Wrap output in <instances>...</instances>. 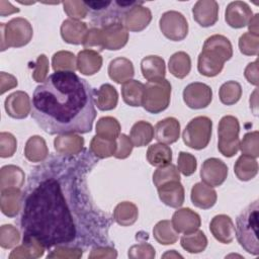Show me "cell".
<instances>
[{
	"label": "cell",
	"mask_w": 259,
	"mask_h": 259,
	"mask_svg": "<svg viewBox=\"0 0 259 259\" xmlns=\"http://www.w3.org/2000/svg\"><path fill=\"white\" fill-rule=\"evenodd\" d=\"M92 158L57 156L30 172L23 193L22 239H34L45 249L106 244V219L98 218L86 191L84 173Z\"/></svg>",
	"instance_id": "cell-1"
},
{
	"label": "cell",
	"mask_w": 259,
	"mask_h": 259,
	"mask_svg": "<svg viewBox=\"0 0 259 259\" xmlns=\"http://www.w3.org/2000/svg\"><path fill=\"white\" fill-rule=\"evenodd\" d=\"M139 210L135 203L131 201L119 202L113 210V220L122 227H128L136 223Z\"/></svg>",
	"instance_id": "cell-36"
},
{
	"label": "cell",
	"mask_w": 259,
	"mask_h": 259,
	"mask_svg": "<svg viewBox=\"0 0 259 259\" xmlns=\"http://www.w3.org/2000/svg\"><path fill=\"white\" fill-rule=\"evenodd\" d=\"M45 247L34 239H22V245L17 246L10 253L9 259L39 258L44 255Z\"/></svg>",
	"instance_id": "cell-34"
},
{
	"label": "cell",
	"mask_w": 259,
	"mask_h": 259,
	"mask_svg": "<svg viewBox=\"0 0 259 259\" xmlns=\"http://www.w3.org/2000/svg\"><path fill=\"white\" fill-rule=\"evenodd\" d=\"M244 75L250 84L254 86H258V61L257 60L247 65L244 71Z\"/></svg>",
	"instance_id": "cell-58"
},
{
	"label": "cell",
	"mask_w": 259,
	"mask_h": 259,
	"mask_svg": "<svg viewBox=\"0 0 259 259\" xmlns=\"http://www.w3.org/2000/svg\"><path fill=\"white\" fill-rule=\"evenodd\" d=\"M24 178L25 174L20 167L15 165L3 166L0 170V189L21 188L24 184Z\"/></svg>",
	"instance_id": "cell-32"
},
{
	"label": "cell",
	"mask_w": 259,
	"mask_h": 259,
	"mask_svg": "<svg viewBox=\"0 0 259 259\" xmlns=\"http://www.w3.org/2000/svg\"><path fill=\"white\" fill-rule=\"evenodd\" d=\"M94 99L96 106L100 110H112L117 105L118 94L112 85L105 83L102 84L98 90L94 91Z\"/></svg>",
	"instance_id": "cell-30"
},
{
	"label": "cell",
	"mask_w": 259,
	"mask_h": 259,
	"mask_svg": "<svg viewBox=\"0 0 259 259\" xmlns=\"http://www.w3.org/2000/svg\"><path fill=\"white\" fill-rule=\"evenodd\" d=\"M49 73V60L46 55L41 54L37 57L32 72V78L37 83H42L46 81Z\"/></svg>",
	"instance_id": "cell-55"
},
{
	"label": "cell",
	"mask_w": 259,
	"mask_h": 259,
	"mask_svg": "<svg viewBox=\"0 0 259 259\" xmlns=\"http://www.w3.org/2000/svg\"><path fill=\"white\" fill-rule=\"evenodd\" d=\"M23 193L20 188L10 187L1 190V211L9 218H14L22 208Z\"/></svg>",
	"instance_id": "cell-23"
},
{
	"label": "cell",
	"mask_w": 259,
	"mask_h": 259,
	"mask_svg": "<svg viewBox=\"0 0 259 259\" xmlns=\"http://www.w3.org/2000/svg\"><path fill=\"white\" fill-rule=\"evenodd\" d=\"M145 85L138 80H128L121 85V97L130 106L139 107L143 104Z\"/></svg>",
	"instance_id": "cell-31"
},
{
	"label": "cell",
	"mask_w": 259,
	"mask_h": 259,
	"mask_svg": "<svg viewBox=\"0 0 259 259\" xmlns=\"http://www.w3.org/2000/svg\"><path fill=\"white\" fill-rule=\"evenodd\" d=\"M31 117L49 135L87 134L96 117L93 90L72 71H57L36 86Z\"/></svg>",
	"instance_id": "cell-2"
},
{
	"label": "cell",
	"mask_w": 259,
	"mask_h": 259,
	"mask_svg": "<svg viewBox=\"0 0 259 259\" xmlns=\"http://www.w3.org/2000/svg\"><path fill=\"white\" fill-rule=\"evenodd\" d=\"M196 167V158L192 154L186 152L179 153L177 160V168L179 172H181L184 176H190L195 172Z\"/></svg>",
	"instance_id": "cell-50"
},
{
	"label": "cell",
	"mask_w": 259,
	"mask_h": 259,
	"mask_svg": "<svg viewBox=\"0 0 259 259\" xmlns=\"http://www.w3.org/2000/svg\"><path fill=\"white\" fill-rule=\"evenodd\" d=\"M242 155L257 158L259 156V132H249L244 135L243 140L240 142Z\"/></svg>",
	"instance_id": "cell-46"
},
{
	"label": "cell",
	"mask_w": 259,
	"mask_h": 259,
	"mask_svg": "<svg viewBox=\"0 0 259 259\" xmlns=\"http://www.w3.org/2000/svg\"><path fill=\"white\" fill-rule=\"evenodd\" d=\"M259 201L255 200L246 206L236 220V236L239 244L249 254H259L258 213Z\"/></svg>",
	"instance_id": "cell-4"
},
{
	"label": "cell",
	"mask_w": 259,
	"mask_h": 259,
	"mask_svg": "<svg viewBox=\"0 0 259 259\" xmlns=\"http://www.w3.org/2000/svg\"><path fill=\"white\" fill-rule=\"evenodd\" d=\"M1 28V51L8 48H20L27 45L33 34L29 21L22 17H16L7 23H0Z\"/></svg>",
	"instance_id": "cell-6"
},
{
	"label": "cell",
	"mask_w": 259,
	"mask_h": 259,
	"mask_svg": "<svg viewBox=\"0 0 259 259\" xmlns=\"http://www.w3.org/2000/svg\"><path fill=\"white\" fill-rule=\"evenodd\" d=\"M87 31H88V27L85 22L71 19V18L64 20L61 25L62 38L66 42L71 45L82 44Z\"/></svg>",
	"instance_id": "cell-28"
},
{
	"label": "cell",
	"mask_w": 259,
	"mask_h": 259,
	"mask_svg": "<svg viewBox=\"0 0 259 259\" xmlns=\"http://www.w3.org/2000/svg\"><path fill=\"white\" fill-rule=\"evenodd\" d=\"M192 14L200 26H212L219 19V4L214 0H199L193 5Z\"/></svg>",
	"instance_id": "cell-16"
},
{
	"label": "cell",
	"mask_w": 259,
	"mask_h": 259,
	"mask_svg": "<svg viewBox=\"0 0 259 259\" xmlns=\"http://www.w3.org/2000/svg\"><path fill=\"white\" fill-rule=\"evenodd\" d=\"M163 257H164V258H167V257H170V258H172V257H175V258L180 257V258H182V255H180L179 253H177L175 250H170V251H168L167 253H165V254L163 255Z\"/></svg>",
	"instance_id": "cell-62"
},
{
	"label": "cell",
	"mask_w": 259,
	"mask_h": 259,
	"mask_svg": "<svg viewBox=\"0 0 259 259\" xmlns=\"http://www.w3.org/2000/svg\"><path fill=\"white\" fill-rule=\"evenodd\" d=\"M228 176L227 165L218 158L206 159L201 166L200 178L202 182L210 187L222 185Z\"/></svg>",
	"instance_id": "cell-12"
},
{
	"label": "cell",
	"mask_w": 259,
	"mask_h": 259,
	"mask_svg": "<svg viewBox=\"0 0 259 259\" xmlns=\"http://www.w3.org/2000/svg\"><path fill=\"white\" fill-rule=\"evenodd\" d=\"M158 195L160 200L174 208L180 207L184 203L185 199V193H184V187L178 180H172L169 182H166L159 186L158 188Z\"/></svg>",
	"instance_id": "cell-18"
},
{
	"label": "cell",
	"mask_w": 259,
	"mask_h": 259,
	"mask_svg": "<svg viewBox=\"0 0 259 259\" xmlns=\"http://www.w3.org/2000/svg\"><path fill=\"white\" fill-rule=\"evenodd\" d=\"M212 100L211 88L201 82L188 84L183 90V101L192 109H202L207 107Z\"/></svg>",
	"instance_id": "cell-11"
},
{
	"label": "cell",
	"mask_w": 259,
	"mask_h": 259,
	"mask_svg": "<svg viewBox=\"0 0 259 259\" xmlns=\"http://www.w3.org/2000/svg\"><path fill=\"white\" fill-rule=\"evenodd\" d=\"M90 152L98 159L108 158L114 155L116 150V141L106 140L99 136H94L89 146Z\"/></svg>",
	"instance_id": "cell-42"
},
{
	"label": "cell",
	"mask_w": 259,
	"mask_h": 259,
	"mask_svg": "<svg viewBox=\"0 0 259 259\" xmlns=\"http://www.w3.org/2000/svg\"><path fill=\"white\" fill-rule=\"evenodd\" d=\"M117 257V252L114 248L110 246H96L93 247L90 254L89 258L90 259H98V258H116Z\"/></svg>",
	"instance_id": "cell-57"
},
{
	"label": "cell",
	"mask_w": 259,
	"mask_h": 259,
	"mask_svg": "<svg viewBox=\"0 0 259 259\" xmlns=\"http://www.w3.org/2000/svg\"><path fill=\"white\" fill-rule=\"evenodd\" d=\"M4 107L9 116L22 119L31 112V101L26 92L15 91L7 96Z\"/></svg>",
	"instance_id": "cell-13"
},
{
	"label": "cell",
	"mask_w": 259,
	"mask_h": 259,
	"mask_svg": "<svg viewBox=\"0 0 259 259\" xmlns=\"http://www.w3.org/2000/svg\"><path fill=\"white\" fill-rule=\"evenodd\" d=\"M253 12L244 1H233L228 4L225 12L226 22L233 28H242L248 25Z\"/></svg>",
	"instance_id": "cell-15"
},
{
	"label": "cell",
	"mask_w": 259,
	"mask_h": 259,
	"mask_svg": "<svg viewBox=\"0 0 259 259\" xmlns=\"http://www.w3.org/2000/svg\"><path fill=\"white\" fill-rule=\"evenodd\" d=\"M160 30L168 39L180 41L188 33V23L185 16L175 10H169L162 14L159 20Z\"/></svg>",
	"instance_id": "cell-10"
},
{
	"label": "cell",
	"mask_w": 259,
	"mask_h": 259,
	"mask_svg": "<svg viewBox=\"0 0 259 259\" xmlns=\"http://www.w3.org/2000/svg\"><path fill=\"white\" fill-rule=\"evenodd\" d=\"M84 146V139L78 135H59L54 140L56 152L62 156H77Z\"/></svg>",
	"instance_id": "cell-22"
},
{
	"label": "cell",
	"mask_w": 259,
	"mask_h": 259,
	"mask_svg": "<svg viewBox=\"0 0 259 259\" xmlns=\"http://www.w3.org/2000/svg\"><path fill=\"white\" fill-rule=\"evenodd\" d=\"M168 69L174 77L178 79L185 78L191 70V59L189 55L185 52L174 53L169 59Z\"/></svg>",
	"instance_id": "cell-37"
},
{
	"label": "cell",
	"mask_w": 259,
	"mask_h": 259,
	"mask_svg": "<svg viewBox=\"0 0 259 259\" xmlns=\"http://www.w3.org/2000/svg\"><path fill=\"white\" fill-rule=\"evenodd\" d=\"M128 258L132 259H152L156 256L154 247L149 243H140L133 245L128 249Z\"/></svg>",
	"instance_id": "cell-51"
},
{
	"label": "cell",
	"mask_w": 259,
	"mask_h": 259,
	"mask_svg": "<svg viewBox=\"0 0 259 259\" xmlns=\"http://www.w3.org/2000/svg\"><path fill=\"white\" fill-rule=\"evenodd\" d=\"M115 141H116V150L113 156L117 159L127 158L131 155L134 147L130 137H127L124 134H121L118 136V138Z\"/></svg>",
	"instance_id": "cell-56"
},
{
	"label": "cell",
	"mask_w": 259,
	"mask_h": 259,
	"mask_svg": "<svg viewBox=\"0 0 259 259\" xmlns=\"http://www.w3.org/2000/svg\"><path fill=\"white\" fill-rule=\"evenodd\" d=\"M141 71L144 78L148 81H159L165 79L166 66L163 58L150 55L142 59Z\"/></svg>",
	"instance_id": "cell-24"
},
{
	"label": "cell",
	"mask_w": 259,
	"mask_h": 259,
	"mask_svg": "<svg viewBox=\"0 0 259 259\" xmlns=\"http://www.w3.org/2000/svg\"><path fill=\"white\" fill-rule=\"evenodd\" d=\"M100 29L102 33L103 47L106 50H119L123 48L128 40V30L123 26L122 23L108 24Z\"/></svg>",
	"instance_id": "cell-14"
},
{
	"label": "cell",
	"mask_w": 259,
	"mask_h": 259,
	"mask_svg": "<svg viewBox=\"0 0 259 259\" xmlns=\"http://www.w3.org/2000/svg\"><path fill=\"white\" fill-rule=\"evenodd\" d=\"M24 156L33 163L44 162L49 156V149L44 138L39 136L30 137L24 147Z\"/></svg>",
	"instance_id": "cell-29"
},
{
	"label": "cell",
	"mask_w": 259,
	"mask_h": 259,
	"mask_svg": "<svg viewBox=\"0 0 259 259\" xmlns=\"http://www.w3.org/2000/svg\"><path fill=\"white\" fill-rule=\"evenodd\" d=\"M258 19H259V14L258 13H256L255 15L252 16V18L250 19V21L248 23V28H249L248 32L259 36V25H258L259 21H258Z\"/></svg>",
	"instance_id": "cell-60"
},
{
	"label": "cell",
	"mask_w": 259,
	"mask_h": 259,
	"mask_svg": "<svg viewBox=\"0 0 259 259\" xmlns=\"http://www.w3.org/2000/svg\"><path fill=\"white\" fill-rule=\"evenodd\" d=\"M147 160L155 167H163L171 163L172 150L169 146L162 143L151 145L147 150Z\"/></svg>",
	"instance_id": "cell-33"
},
{
	"label": "cell",
	"mask_w": 259,
	"mask_h": 259,
	"mask_svg": "<svg viewBox=\"0 0 259 259\" xmlns=\"http://www.w3.org/2000/svg\"><path fill=\"white\" fill-rule=\"evenodd\" d=\"M242 96V86L237 81L225 82L219 90V97L223 104L234 105L237 103Z\"/></svg>",
	"instance_id": "cell-43"
},
{
	"label": "cell",
	"mask_w": 259,
	"mask_h": 259,
	"mask_svg": "<svg viewBox=\"0 0 259 259\" xmlns=\"http://www.w3.org/2000/svg\"><path fill=\"white\" fill-rule=\"evenodd\" d=\"M232 57L233 47L229 38L222 34L210 35L205 39L198 55L197 70L203 76L214 77L222 72L225 62Z\"/></svg>",
	"instance_id": "cell-3"
},
{
	"label": "cell",
	"mask_w": 259,
	"mask_h": 259,
	"mask_svg": "<svg viewBox=\"0 0 259 259\" xmlns=\"http://www.w3.org/2000/svg\"><path fill=\"white\" fill-rule=\"evenodd\" d=\"M171 84L167 79L148 81L145 85L142 106L150 113L157 114L164 111L170 104Z\"/></svg>",
	"instance_id": "cell-7"
},
{
	"label": "cell",
	"mask_w": 259,
	"mask_h": 259,
	"mask_svg": "<svg viewBox=\"0 0 259 259\" xmlns=\"http://www.w3.org/2000/svg\"><path fill=\"white\" fill-rule=\"evenodd\" d=\"M152 20V12L143 4L137 5L126 12L122 20L123 26L130 30L139 32L144 30Z\"/></svg>",
	"instance_id": "cell-20"
},
{
	"label": "cell",
	"mask_w": 259,
	"mask_h": 259,
	"mask_svg": "<svg viewBox=\"0 0 259 259\" xmlns=\"http://www.w3.org/2000/svg\"><path fill=\"white\" fill-rule=\"evenodd\" d=\"M212 121L207 116H196L185 126L182 133L184 144L194 150L204 149L211 138Z\"/></svg>",
	"instance_id": "cell-9"
},
{
	"label": "cell",
	"mask_w": 259,
	"mask_h": 259,
	"mask_svg": "<svg viewBox=\"0 0 259 259\" xmlns=\"http://www.w3.org/2000/svg\"><path fill=\"white\" fill-rule=\"evenodd\" d=\"M107 71L109 78L119 84H123L124 82L132 80L135 75V69L132 61L124 57L113 59L109 63Z\"/></svg>",
	"instance_id": "cell-27"
},
{
	"label": "cell",
	"mask_w": 259,
	"mask_h": 259,
	"mask_svg": "<svg viewBox=\"0 0 259 259\" xmlns=\"http://www.w3.org/2000/svg\"><path fill=\"white\" fill-rule=\"evenodd\" d=\"M234 172L241 181H249L258 173V163L255 158L241 155L235 163Z\"/></svg>",
	"instance_id": "cell-38"
},
{
	"label": "cell",
	"mask_w": 259,
	"mask_h": 259,
	"mask_svg": "<svg viewBox=\"0 0 259 259\" xmlns=\"http://www.w3.org/2000/svg\"><path fill=\"white\" fill-rule=\"evenodd\" d=\"M52 66L57 71H72L77 69V57L69 51H59L52 58Z\"/></svg>",
	"instance_id": "cell-44"
},
{
	"label": "cell",
	"mask_w": 259,
	"mask_h": 259,
	"mask_svg": "<svg viewBox=\"0 0 259 259\" xmlns=\"http://www.w3.org/2000/svg\"><path fill=\"white\" fill-rule=\"evenodd\" d=\"M83 47L85 50H93L96 49L98 52H101L104 50L103 47V39H102V33L101 29L99 27H92L88 29L86 32L83 42Z\"/></svg>",
	"instance_id": "cell-49"
},
{
	"label": "cell",
	"mask_w": 259,
	"mask_h": 259,
	"mask_svg": "<svg viewBox=\"0 0 259 259\" xmlns=\"http://www.w3.org/2000/svg\"><path fill=\"white\" fill-rule=\"evenodd\" d=\"M102 66V57L97 51L82 50L77 55V70L85 75L91 76L97 73Z\"/></svg>",
	"instance_id": "cell-26"
},
{
	"label": "cell",
	"mask_w": 259,
	"mask_h": 259,
	"mask_svg": "<svg viewBox=\"0 0 259 259\" xmlns=\"http://www.w3.org/2000/svg\"><path fill=\"white\" fill-rule=\"evenodd\" d=\"M181 247L188 253H200L207 246V239L204 233L196 230L189 234H184L180 239Z\"/></svg>",
	"instance_id": "cell-40"
},
{
	"label": "cell",
	"mask_w": 259,
	"mask_h": 259,
	"mask_svg": "<svg viewBox=\"0 0 259 259\" xmlns=\"http://www.w3.org/2000/svg\"><path fill=\"white\" fill-rule=\"evenodd\" d=\"M190 198L196 207L208 209L215 204L218 195L217 191L212 187L204 184L203 182H198L191 188Z\"/></svg>",
	"instance_id": "cell-25"
},
{
	"label": "cell",
	"mask_w": 259,
	"mask_h": 259,
	"mask_svg": "<svg viewBox=\"0 0 259 259\" xmlns=\"http://www.w3.org/2000/svg\"><path fill=\"white\" fill-rule=\"evenodd\" d=\"M20 234L12 225H3L0 228V246L4 249H10L18 245Z\"/></svg>",
	"instance_id": "cell-47"
},
{
	"label": "cell",
	"mask_w": 259,
	"mask_h": 259,
	"mask_svg": "<svg viewBox=\"0 0 259 259\" xmlns=\"http://www.w3.org/2000/svg\"><path fill=\"white\" fill-rule=\"evenodd\" d=\"M153 125L145 120L134 123L130 132V139L135 147L147 146L154 138Z\"/></svg>",
	"instance_id": "cell-35"
},
{
	"label": "cell",
	"mask_w": 259,
	"mask_h": 259,
	"mask_svg": "<svg viewBox=\"0 0 259 259\" xmlns=\"http://www.w3.org/2000/svg\"><path fill=\"white\" fill-rule=\"evenodd\" d=\"M83 255V249L70 246H57L50 254L48 258H80Z\"/></svg>",
	"instance_id": "cell-54"
},
{
	"label": "cell",
	"mask_w": 259,
	"mask_h": 259,
	"mask_svg": "<svg viewBox=\"0 0 259 259\" xmlns=\"http://www.w3.org/2000/svg\"><path fill=\"white\" fill-rule=\"evenodd\" d=\"M179 233L173 228L172 223L168 220L158 222L153 229L155 240L162 245H172L178 240Z\"/></svg>",
	"instance_id": "cell-39"
},
{
	"label": "cell",
	"mask_w": 259,
	"mask_h": 259,
	"mask_svg": "<svg viewBox=\"0 0 259 259\" xmlns=\"http://www.w3.org/2000/svg\"><path fill=\"white\" fill-rule=\"evenodd\" d=\"M173 228L182 234H189L199 229L201 225L200 215L189 207L176 210L171 220Z\"/></svg>",
	"instance_id": "cell-17"
},
{
	"label": "cell",
	"mask_w": 259,
	"mask_h": 259,
	"mask_svg": "<svg viewBox=\"0 0 259 259\" xmlns=\"http://www.w3.org/2000/svg\"><path fill=\"white\" fill-rule=\"evenodd\" d=\"M64 11L71 19L85 18L88 14V10L83 1H64Z\"/></svg>",
	"instance_id": "cell-53"
},
{
	"label": "cell",
	"mask_w": 259,
	"mask_h": 259,
	"mask_svg": "<svg viewBox=\"0 0 259 259\" xmlns=\"http://www.w3.org/2000/svg\"><path fill=\"white\" fill-rule=\"evenodd\" d=\"M17 84V79L14 76L7 74L5 72H1V94L5 93L7 90L16 87Z\"/></svg>",
	"instance_id": "cell-59"
},
{
	"label": "cell",
	"mask_w": 259,
	"mask_h": 259,
	"mask_svg": "<svg viewBox=\"0 0 259 259\" xmlns=\"http://www.w3.org/2000/svg\"><path fill=\"white\" fill-rule=\"evenodd\" d=\"M240 123L237 117L225 115L221 118L218 126V149L222 155L231 158L237 154L240 148Z\"/></svg>",
	"instance_id": "cell-8"
},
{
	"label": "cell",
	"mask_w": 259,
	"mask_h": 259,
	"mask_svg": "<svg viewBox=\"0 0 259 259\" xmlns=\"http://www.w3.org/2000/svg\"><path fill=\"white\" fill-rule=\"evenodd\" d=\"M209 231L219 242L230 244L235 238V225L227 214H218L209 223Z\"/></svg>",
	"instance_id": "cell-19"
},
{
	"label": "cell",
	"mask_w": 259,
	"mask_h": 259,
	"mask_svg": "<svg viewBox=\"0 0 259 259\" xmlns=\"http://www.w3.org/2000/svg\"><path fill=\"white\" fill-rule=\"evenodd\" d=\"M257 93H258V90L255 89L253 94L251 95V98H250V107H252L253 109V112L255 115H257V105H258V98H257Z\"/></svg>",
	"instance_id": "cell-61"
},
{
	"label": "cell",
	"mask_w": 259,
	"mask_h": 259,
	"mask_svg": "<svg viewBox=\"0 0 259 259\" xmlns=\"http://www.w3.org/2000/svg\"><path fill=\"white\" fill-rule=\"evenodd\" d=\"M91 21L101 27L112 24L122 23L127 11L137 5L144 4L143 1H83Z\"/></svg>",
	"instance_id": "cell-5"
},
{
	"label": "cell",
	"mask_w": 259,
	"mask_h": 259,
	"mask_svg": "<svg viewBox=\"0 0 259 259\" xmlns=\"http://www.w3.org/2000/svg\"><path fill=\"white\" fill-rule=\"evenodd\" d=\"M172 180L180 181V174L178 168L171 163L163 167H158L153 174V183L157 188Z\"/></svg>",
	"instance_id": "cell-45"
},
{
	"label": "cell",
	"mask_w": 259,
	"mask_h": 259,
	"mask_svg": "<svg viewBox=\"0 0 259 259\" xmlns=\"http://www.w3.org/2000/svg\"><path fill=\"white\" fill-rule=\"evenodd\" d=\"M120 123L115 117L103 116L96 123V135L106 139L115 141L120 135Z\"/></svg>",
	"instance_id": "cell-41"
},
{
	"label": "cell",
	"mask_w": 259,
	"mask_h": 259,
	"mask_svg": "<svg viewBox=\"0 0 259 259\" xmlns=\"http://www.w3.org/2000/svg\"><path fill=\"white\" fill-rule=\"evenodd\" d=\"M155 139L162 144L170 145L178 141L180 136V122L175 117H166L155 125Z\"/></svg>",
	"instance_id": "cell-21"
},
{
	"label": "cell",
	"mask_w": 259,
	"mask_h": 259,
	"mask_svg": "<svg viewBox=\"0 0 259 259\" xmlns=\"http://www.w3.org/2000/svg\"><path fill=\"white\" fill-rule=\"evenodd\" d=\"M239 50L245 56H257L259 52V36L244 32L239 38Z\"/></svg>",
	"instance_id": "cell-48"
},
{
	"label": "cell",
	"mask_w": 259,
	"mask_h": 259,
	"mask_svg": "<svg viewBox=\"0 0 259 259\" xmlns=\"http://www.w3.org/2000/svg\"><path fill=\"white\" fill-rule=\"evenodd\" d=\"M17 142L15 137L6 132L0 134V156L1 158L12 157L16 151Z\"/></svg>",
	"instance_id": "cell-52"
}]
</instances>
